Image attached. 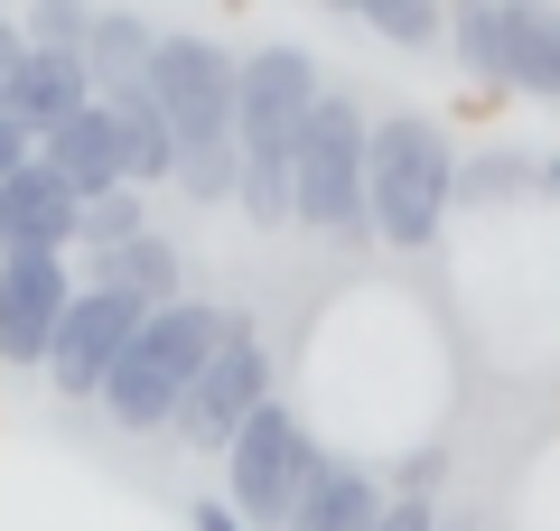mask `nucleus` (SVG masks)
Masks as SVG:
<instances>
[{"label":"nucleus","instance_id":"nucleus-1","mask_svg":"<svg viewBox=\"0 0 560 531\" xmlns=\"http://www.w3.org/2000/svg\"><path fill=\"white\" fill-rule=\"evenodd\" d=\"M327 75L300 38H271L243 57V103H234V140H243V224L253 234H290V168H300V140H308V113H318Z\"/></svg>","mask_w":560,"mask_h":531},{"label":"nucleus","instance_id":"nucleus-2","mask_svg":"<svg viewBox=\"0 0 560 531\" xmlns=\"http://www.w3.org/2000/svg\"><path fill=\"white\" fill-rule=\"evenodd\" d=\"M458 215V140L430 113H374L364 131V224L383 252H430Z\"/></svg>","mask_w":560,"mask_h":531},{"label":"nucleus","instance_id":"nucleus-3","mask_svg":"<svg viewBox=\"0 0 560 531\" xmlns=\"http://www.w3.org/2000/svg\"><path fill=\"white\" fill-rule=\"evenodd\" d=\"M224 298H168V308H150L131 327V345H121V364L103 374V392H94V411L113 420V429H131V438H168V420H178V401H187V382L206 374V354H215V335H224Z\"/></svg>","mask_w":560,"mask_h":531},{"label":"nucleus","instance_id":"nucleus-4","mask_svg":"<svg viewBox=\"0 0 560 531\" xmlns=\"http://www.w3.org/2000/svg\"><path fill=\"white\" fill-rule=\"evenodd\" d=\"M364 94L327 84L318 113H308V140H300V168H290V234H318V243H374L364 224Z\"/></svg>","mask_w":560,"mask_h":531},{"label":"nucleus","instance_id":"nucleus-5","mask_svg":"<svg viewBox=\"0 0 560 531\" xmlns=\"http://www.w3.org/2000/svg\"><path fill=\"white\" fill-rule=\"evenodd\" d=\"M318 467H327V438L308 429V411L300 401H261V411L234 429V448H224V504H234L253 531H280Z\"/></svg>","mask_w":560,"mask_h":531},{"label":"nucleus","instance_id":"nucleus-6","mask_svg":"<svg viewBox=\"0 0 560 531\" xmlns=\"http://www.w3.org/2000/svg\"><path fill=\"white\" fill-rule=\"evenodd\" d=\"M261 401H280V354H271V335L234 308V317H224V335H215V354H206V374L187 382L168 438L197 448V457H224V448H234V429L261 411Z\"/></svg>","mask_w":560,"mask_h":531},{"label":"nucleus","instance_id":"nucleus-7","mask_svg":"<svg viewBox=\"0 0 560 531\" xmlns=\"http://www.w3.org/2000/svg\"><path fill=\"white\" fill-rule=\"evenodd\" d=\"M150 94L168 113V140L187 150H234V103H243V57L224 38H197V28H160L150 47Z\"/></svg>","mask_w":560,"mask_h":531},{"label":"nucleus","instance_id":"nucleus-8","mask_svg":"<svg viewBox=\"0 0 560 531\" xmlns=\"http://www.w3.org/2000/svg\"><path fill=\"white\" fill-rule=\"evenodd\" d=\"M140 317H150V308H131L121 290H94V280H75V298H66L57 335H47V364H38V374L57 382V401H94V392H103V374L121 364V345H131Z\"/></svg>","mask_w":560,"mask_h":531},{"label":"nucleus","instance_id":"nucleus-9","mask_svg":"<svg viewBox=\"0 0 560 531\" xmlns=\"http://www.w3.org/2000/svg\"><path fill=\"white\" fill-rule=\"evenodd\" d=\"M75 298V252H0V364L38 374L47 335Z\"/></svg>","mask_w":560,"mask_h":531},{"label":"nucleus","instance_id":"nucleus-10","mask_svg":"<svg viewBox=\"0 0 560 531\" xmlns=\"http://www.w3.org/2000/svg\"><path fill=\"white\" fill-rule=\"evenodd\" d=\"M75 187L47 158H28L20 177H0V252H75Z\"/></svg>","mask_w":560,"mask_h":531},{"label":"nucleus","instance_id":"nucleus-11","mask_svg":"<svg viewBox=\"0 0 560 531\" xmlns=\"http://www.w3.org/2000/svg\"><path fill=\"white\" fill-rule=\"evenodd\" d=\"M38 158L75 187V205H94V197H113V187H131V168H121V121L103 113V94L84 103L75 121H57V131L38 140Z\"/></svg>","mask_w":560,"mask_h":531},{"label":"nucleus","instance_id":"nucleus-12","mask_svg":"<svg viewBox=\"0 0 560 531\" xmlns=\"http://www.w3.org/2000/svg\"><path fill=\"white\" fill-rule=\"evenodd\" d=\"M504 94L560 103V0H504Z\"/></svg>","mask_w":560,"mask_h":531},{"label":"nucleus","instance_id":"nucleus-13","mask_svg":"<svg viewBox=\"0 0 560 531\" xmlns=\"http://www.w3.org/2000/svg\"><path fill=\"white\" fill-rule=\"evenodd\" d=\"M103 113L121 121V168H131V187L140 197H160L168 177H178V140H168V113H160V94L150 84H103Z\"/></svg>","mask_w":560,"mask_h":531},{"label":"nucleus","instance_id":"nucleus-14","mask_svg":"<svg viewBox=\"0 0 560 531\" xmlns=\"http://www.w3.org/2000/svg\"><path fill=\"white\" fill-rule=\"evenodd\" d=\"M383 494H393V485H383L364 457H327V467L308 475V494L290 504V522H280V531H364L383 512Z\"/></svg>","mask_w":560,"mask_h":531},{"label":"nucleus","instance_id":"nucleus-15","mask_svg":"<svg viewBox=\"0 0 560 531\" xmlns=\"http://www.w3.org/2000/svg\"><path fill=\"white\" fill-rule=\"evenodd\" d=\"M94 261V290H121L131 308H168V298H187V261H178V243L150 224V234H131V243H113V252H84Z\"/></svg>","mask_w":560,"mask_h":531},{"label":"nucleus","instance_id":"nucleus-16","mask_svg":"<svg viewBox=\"0 0 560 531\" xmlns=\"http://www.w3.org/2000/svg\"><path fill=\"white\" fill-rule=\"evenodd\" d=\"M84 103H94V66L75 57V47H28V75H20V121L28 131H57V121H75Z\"/></svg>","mask_w":560,"mask_h":531},{"label":"nucleus","instance_id":"nucleus-17","mask_svg":"<svg viewBox=\"0 0 560 531\" xmlns=\"http://www.w3.org/2000/svg\"><path fill=\"white\" fill-rule=\"evenodd\" d=\"M541 197V158L533 150H467L458 158V215H495V205Z\"/></svg>","mask_w":560,"mask_h":531},{"label":"nucleus","instance_id":"nucleus-18","mask_svg":"<svg viewBox=\"0 0 560 531\" xmlns=\"http://www.w3.org/2000/svg\"><path fill=\"white\" fill-rule=\"evenodd\" d=\"M448 57L467 84L504 94V0H448Z\"/></svg>","mask_w":560,"mask_h":531},{"label":"nucleus","instance_id":"nucleus-19","mask_svg":"<svg viewBox=\"0 0 560 531\" xmlns=\"http://www.w3.org/2000/svg\"><path fill=\"white\" fill-rule=\"evenodd\" d=\"M150 47H160V28L140 20V10H94V38H84L94 94H103V84H131V75H150Z\"/></svg>","mask_w":560,"mask_h":531},{"label":"nucleus","instance_id":"nucleus-20","mask_svg":"<svg viewBox=\"0 0 560 531\" xmlns=\"http://www.w3.org/2000/svg\"><path fill=\"white\" fill-rule=\"evenodd\" d=\"M355 20L374 28L383 47H401V57H430V47H448V0H364Z\"/></svg>","mask_w":560,"mask_h":531},{"label":"nucleus","instance_id":"nucleus-21","mask_svg":"<svg viewBox=\"0 0 560 531\" xmlns=\"http://www.w3.org/2000/svg\"><path fill=\"white\" fill-rule=\"evenodd\" d=\"M131 234H150V197H140V187H113V197H94L75 215V252H113V243H131Z\"/></svg>","mask_w":560,"mask_h":531},{"label":"nucleus","instance_id":"nucleus-22","mask_svg":"<svg viewBox=\"0 0 560 531\" xmlns=\"http://www.w3.org/2000/svg\"><path fill=\"white\" fill-rule=\"evenodd\" d=\"M94 10H103V0H28L20 28H28V47H75V57H84V38H94Z\"/></svg>","mask_w":560,"mask_h":531},{"label":"nucleus","instance_id":"nucleus-23","mask_svg":"<svg viewBox=\"0 0 560 531\" xmlns=\"http://www.w3.org/2000/svg\"><path fill=\"white\" fill-rule=\"evenodd\" d=\"M364 531H440V512H430V494H383V512H374V522H364Z\"/></svg>","mask_w":560,"mask_h":531},{"label":"nucleus","instance_id":"nucleus-24","mask_svg":"<svg viewBox=\"0 0 560 531\" xmlns=\"http://www.w3.org/2000/svg\"><path fill=\"white\" fill-rule=\"evenodd\" d=\"M20 75H28V28L0 20V113H20Z\"/></svg>","mask_w":560,"mask_h":531},{"label":"nucleus","instance_id":"nucleus-25","mask_svg":"<svg viewBox=\"0 0 560 531\" xmlns=\"http://www.w3.org/2000/svg\"><path fill=\"white\" fill-rule=\"evenodd\" d=\"M28 158H38V131H28L20 113H0V177H20Z\"/></svg>","mask_w":560,"mask_h":531},{"label":"nucleus","instance_id":"nucleus-26","mask_svg":"<svg viewBox=\"0 0 560 531\" xmlns=\"http://www.w3.org/2000/svg\"><path fill=\"white\" fill-rule=\"evenodd\" d=\"M187 531H253V522H243L224 494H206V504H187Z\"/></svg>","mask_w":560,"mask_h":531},{"label":"nucleus","instance_id":"nucleus-27","mask_svg":"<svg viewBox=\"0 0 560 531\" xmlns=\"http://www.w3.org/2000/svg\"><path fill=\"white\" fill-rule=\"evenodd\" d=\"M541 197H560V158H541Z\"/></svg>","mask_w":560,"mask_h":531},{"label":"nucleus","instance_id":"nucleus-28","mask_svg":"<svg viewBox=\"0 0 560 531\" xmlns=\"http://www.w3.org/2000/svg\"><path fill=\"white\" fill-rule=\"evenodd\" d=\"M318 10H346V20H355V10H364V0H318Z\"/></svg>","mask_w":560,"mask_h":531},{"label":"nucleus","instance_id":"nucleus-29","mask_svg":"<svg viewBox=\"0 0 560 531\" xmlns=\"http://www.w3.org/2000/svg\"><path fill=\"white\" fill-rule=\"evenodd\" d=\"M0 20H10V0H0Z\"/></svg>","mask_w":560,"mask_h":531},{"label":"nucleus","instance_id":"nucleus-30","mask_svg":"<svg viewBox=\"0 0 560 531\" xmlns=\"http://www.w3.org/2000/svg\"><path fill=\"white\" fill-rule=\"evenodd\" d=\"M440 531H458V522H440Z\"/></svg>","mask_w":560,"mask_h":531}]
</instances>
